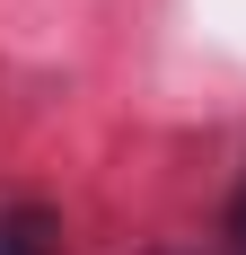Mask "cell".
I'll return each instance as SVG.
<instances>
[{"label": "cell", "instance_id": "1", "mask_svg": "<svg viewBox=\"0 0 246 255\" xmlns=\"http://www.w3.org/2000/svg\"><path fill=\"white\" fill-rule=\"evenodd\" d=\"M0 255H62V220H53L44 203L0 211Z\"/></svg>", "mask_w": 246, "mask_h": 255}, {"label": "cell", "instance_id": "2", "mask_svg": "<svg viewBox=\"0 0 246 255\" xmlns=\"http://www.w3.org/2000/svg\"><path fill=\"white\" fill-rule=\"evenodd\" d=\"M229 238L246 247V185H238V203H229Z\"/></svg>", "mask_w": 246, "mask_h": 255}]
</instances>
